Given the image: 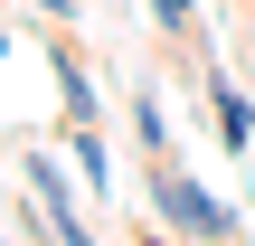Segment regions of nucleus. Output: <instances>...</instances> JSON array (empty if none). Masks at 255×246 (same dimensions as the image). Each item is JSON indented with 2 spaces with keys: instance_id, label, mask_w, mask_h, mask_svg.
Returning a JSON list of instances; mask_svg holds the SVG:
<instances>
[{
  "instance_id": "f257e3e1",
  "label": "nucleus",
  "mask_w": 255,
  "mask_h": 246,
  "mask_svg": "<svg viewBox=\"0 0 255 246\" xmlns=\"http://www.w3.org/2000/svg\"><path fill=\"white\" fill-rule=\"evenodd\" d=\"M151 218H161L170 237H237V228H246V209H237V199H218L199 171H180V152H161V161H151Z\"/></svg>"
},
{
  "instance_id": "f03ea898",
  "label": "nucleus",
  "mask_w": 255,
  "mask_h": 246,
  "mask_svg": "<svg viewBox=\"0 0 255 246\" xmlns=\"http://www.w3.org/2000/svg\"><path fill=\"white\" fill-rule=\"evenodd\" d=\"M19 180H28V199H38V218H47V237H66V246H85L95 228H85V171L66 161V152H19Z\"/></svg>"
},
{
  "instance_id": "7ed1b4c3",
  "label": "nucleus",
  "mask_w": 255,
  "mask_h": 246,
  "mask_svg": "<svg viewBox=\"0 0 255 246\" xmlns=\"http://www.w3.org/2000/svg\"><path fill=\"white\" fill-rule=\"evenodd\" d=\"M199 95H208V114H218V142L246 161V152H255V95H246V85H227V76H208Z\"/></svg>"
},
{
  "instance_id": "20e7f679",
  "label": "nucleus",
  "mask_w": 255,
  "mask_h": 246,
  "mask_svg": "<svg viewBox=\"0 0 255 246\" xmlns=\"http://www.w3.org/2000/svg\"><path fill=\"white\" fill-rule=\"evenodd\" d=\"M66 161L85 171V190H95V199L114 190V152H104V123H76V133H66Z\"/></svg>"
},
{
  "instance_id": "39448f33",
  "label": "nucleus",
  "mask_w": 255,
  "mask_h": 246,
  "mask_svg": "<svg viewBox=\"0 0 255 246\" xmlns=\"http://www.w3.org/2000/svg\"><path fill=\"white\" fill-rule=\"evenodd\" d=\"M57 95H66V123H95V76L57 47Z\"/></svg>"
},
{
  "instance_id": "423d86ee",
  "label": "nucleus",
  "mask_w": 255,
  "mask_h": 246,
  "mask_svg": "<svg viewBox=\"0 0 255 246\" xmlns=\"http://www.w3.org/2000/svg\"><path fill=\"white\" fill-rule=\"evenodd\" d=\"M132 133H142V152H151V161H161V152H170V104H161V95H151V85H142V95H132Z\"/></svg>"
},
{
  "instance_id": "0eeeda50",
  "label": "nucleus",
  "mask_w": 255,
  "mask_h": 246,
  "mask_svg": "<svg viewBox=\"0 0 255 246\" xmlns=\"http://www.w3.org/2000/svg\"><path fill=\"white\" fill-rule=\"evenodd\" d=\"M151 28H161L170 47H189V38H199V0H151Z\"/></svg>"
},
{
  "instance_id": "6e6552de",
  "label": "nucleus",
  "mask_w": 255,
  "mask_h": 246,
  "mask_svg": "<svg viewBox=\"0 0 255 246\" xmlns=\"http://www.w3.org/2000/svg\"><path fill=\"white\" fill-rule=\"evenodd\" d=\"M28 9H38V19H76V0H28Z\"/></svg>"
}]
</instances>
